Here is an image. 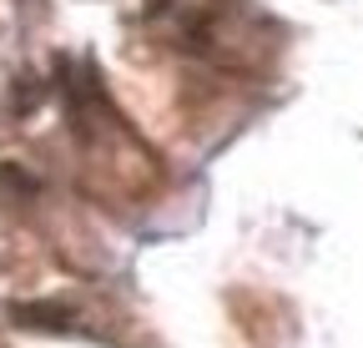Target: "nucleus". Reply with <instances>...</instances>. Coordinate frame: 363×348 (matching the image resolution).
<instances>
[{"label": "nucleus", "mask_w": 363, "mask_h": 348, "mask_svg": "<svg viewBox=\"0 0 363 348\" xmlns=\"http://www.w3.org/2000/svg\"><path fill=\"white\" fill-rule=\"evenodd\" d=\"M0 182H11V187H21V192H35V177H21L16 167H0Z\"/></svg>", "instance_id": "obj_2"}, {"label": "nucleus", "mask_w": 363, "mask_h": 348, "mask_svg": "<svg viewBox=\"0 0 363 348\" xmlns=\"http://www.w3.org/2000/svg\"><path fill=\"white\" fill-rule=\"evenodd\" d=\"M11 318H16L21 328H40V333H56V328H66V323H71V303H61V298L16 303V308H11Z\"/></svg>", "instance_id": "obj_1"}]
</instances>
